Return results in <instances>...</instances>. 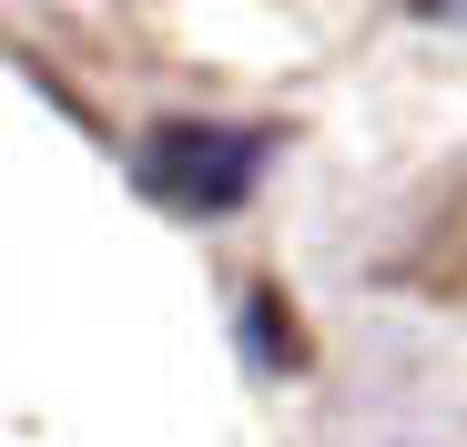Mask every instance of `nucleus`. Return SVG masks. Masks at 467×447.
<instances>
[{
    "mask_svg": "<svg viewBox=\"0 0 467 447\" xmlns=\"http://www.w3.org/2000/svg\"><path fill=\"white\" fill-rule=\"evenodd\" d=\"M275 142L244 132V122H163L142 142V193L152 203H173V213H234L254 193Z\"/></svg>",
    "mask_w": 467,
    "mask_h": 447,
    "instance_id": "obj_1",
    "label": "nucleus"
}]
</instances>
